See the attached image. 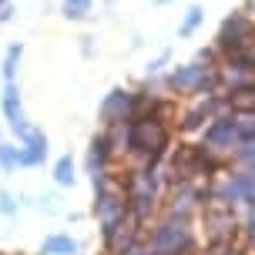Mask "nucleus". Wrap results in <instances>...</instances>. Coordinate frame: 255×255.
<instances>
[{
    "label": "nucleus",
    "instance_id": "1",
    "mask_svg": "<svg viewBox=\"0 0 255 255\" xmlns=\"http://www.w3.org/2000/svg\"><path fill=\"white\" fill-rule=\"evenodd\" d=\"M165 88L171 94H191V98H202V94H212L218 88V67L205 61H191V64H178L171 67L165 77Z\"/></svg>",
    "mask_w": 255,
    "mask_h": 255
},
{
    "label": "nucleus",
    "instance_id": "2",
    "mask_svg": "<svg viewBox=\"0 0 255 255\" xmlns=\"http://www.w3.org/2000/svg\"><path fill=\"white\" fill-rule=\"evenodd\" d=\"M252 40H255V24H252V17H249L245 10H235L232 17H225V24H222V30H218L215 51L222 54V61H225V57H232V54L245 51Z\"/></svg>",
    "mask_w": 255,
    "mask_h": 255
},
{
    "label": "nucleus",
    "instance_id": "3",
    "mask_svg": "<svg viewBox=\"0 0 255 255\" xmlns=\"http://www.w3.org/2000/svg\"><path fill=\"white\" fill-rule=\"evenodd\" d=\"M138 111V91H128V88H115L104 94L101 101V121L104 128L108 125H128Z\"/></svg>",
    "mask_w": 255,
    "mask_h": 255
},
{
    "label": "nucleus",
    "instance_id": "4",
    "mask_svg": "<svg viewBox=\"0 0 255 255\" xmlns=\"http://www.w3.org/2000/svg\"><path fill=\"white\" fill-rule=\"evenodd\" d=\"M202 138H205V148H212V151H235V144L242 141L239 138V121H235V115L225 111V115L212 118L205 125Z\"/></svg>",
    "mask_w": 255,
    "mask_h": 255
},
{
    "label": "nucleus",
    "instance_id": "5",
    "mask_svg": "<svg viewBox=\"0 0 255 255\" xmlns=\"http://www.w3.org/2000/svg\"><path fill=\"white\" fill-rule=\"evenodd\" d=\"M0 111H3V121L10 125V131L17 138H24L27 131H30V125H27V118H24V104H20L17 81L13 84H3V91H0Z\"/></svg>",
    "mask_w": 255,
    "mask_h": 255
},
{
    "label": "nucleus",
    "instance_id": "6",
    "mask_svg": "<svg viewBox=\"0 0 255 255\" xmlns=\"http://www.w3.org/2000/svg\"><path fill=\"white\" fill-rule=\"evenodd\" d=\"M20 141V168H37L44 158H47V134L37 131V128H30Z\"/></svg>",
    "mask_w": 255,
    "mask_h": 255
},
{
    "label": "nucleus",
    "instance_id": "7",
    "mask_svg": "<svg viewBox=\"0 0 255 255\" xmlns=\"http://www.w3.org/2000/svg\"><path fill=\"white\" fill-rule=\"evenodd\" d=\"M115 154H118V148L111 144L108 131L94 134V138H91V148H88V171H91V175L108 171V165H111V158H115Z\"/></svg>",
    "mask_w": 255,
    "mask_h": 255
},
{
    "label": "nucleus",
    "instance_id": "8",
    "mask_svg": "<svg viewBox=\"0 0 255 255\" xmlns=\"http://www.w3.org/2000/svg\"><path fill=\"white\" fill-rule=\"evenodd\" d=\"M181 242H185V229L175 225V222H168V225H161L154 232V249L158 252H178Z\"/></svg>",
    "mask_w": 255,
    "mask_h": 255
},
{
    "label": "nucleus",
    "instance_id": "9",
    "mask_svg": "<svg viewBox=\"0 0 255 255\" xmlns=\"http://www.w3.org/2000/svg\"><path fill=\"white\" fill-rule=\"evenodd\" d=\"M229 111L235 115H255V88H242L229 94Z\"/></svg>",
    "mask_w": 255,
    "mask_h": 255
},
{
    "label": "nucleus",
    "instance_id": "10",
    "mask_svg": "<svg viewBox=\"0 0 255 255\" xmlns=\"http://www.w3.org/2000/svg\"><path fill=\"white\" fill-rule=\"evenodd\" d=\"M74 252H77V242L71 235H51L40 245V255H74Z\"/></svg>",
    "mask_w": 255,
    "mask_h": 255
},
{
    "label": "nucleus",
    "instance_id": "11",
    "mask_svg": "<svg viewBox=\"0 0 255 255\" xmlns=\"http://www.w3.org/2000/svg\"><path fill=\"white\" fill-rule=\"evenodd\" d=\"M20 54H24V47H20V44H10V47H7V54H3V64H0L3 84H13V77H17V64H20Z\"/></svg>",
    "mask_w": 255,
    "mask_h": 255
},
{
    "label": "nucleus",
    "instance_id": "12",
    "mask_svg": "<svg viewBox=\"0 0 255 255\" xmlns=\"http://www.w3.org/2000/svg\"><path fill=\"white\" fill-rule=\"evenodd\" d=\"M54 181L64 185V188L74 185V158H71V154H61V158L54 161Z\"/></svg>",
    "mask_w": 255,
    "mask_h": 255
},
{
    "label": "nucleus",
    "instance_id": "13",
    "mask_svg": "<svg viewBox=\"0 0 255 255\" xmlns=\"http://www.w3.org/2000/svg\"><path fill=\"white\" fill-rule=\"evenodd\" d=\"M205 20V10L195 3V7H188V13H185V20H181V27H178V37H191L195 30H198V24Z\"/></svg>",
    "mask_w": 255,
    "mask_h": 255
},
{
    "label": "nucleus",
    "instance_id": "14",
    "mask_svg": "<svg viewBox=\"0 0 255 255\" xmlns=\"http://www.w3.org/2000/svg\"><path fill=\"white\" fill-rule=\"evenodd\" d=\"M17 165H20V144L0 141V168H3V171H13Z\"/></svg>",
    "mask_w": 255,
    "mask_h": 255
},
{
    "label": "nucleus",
    "instance_id": "15",
    "mask_svg": "<svg viewBox=\"0 0 255 255\" xmlns=\"http://www.w3.org/2000/svg\"><path fill=\"white\" fill-rule=\"evenodd\" d=\"M61 10L67 20H81V17H88L91 13V0H64Z\"/></svg>",
    "mask_w": 255,
    "mask_h": 255
},
{
    "label": "nucleus",
    "instance_id": "16",
    "mask_svg": "<svg viewBox=\"0 0 255 255\" xmlns=\"http://www.w3.org/2000/svg\"><path fill=\"white\" fill-rule=\"evenodd\" d=\"M235 158H239L242 165L255 168V138H245V141H239V144H235Z\"/></svg>",
    "mask_w": 255,
    "mask_h": 255
},
{
    "label": "nucleus",
    "instance_id": "17",
    "mask_svg": "<svg viewBox=\"0 0 255 255\" xmlns=\"http://www.w3.org/2000/svg\"><path fill=\"white\" fill-rule=\"evenodd\" d=\"M0 212H3V215H13V212H17V202H13L10 191H0Z\"/></svg>",
    "mask_w": 255,
    "mask_h": 255
},
{
    "label": "nucleus",
    "instance_id": "18",
    "mask_svg": "<svg viewBox=\"0 0 255 255\" xmlns=\"http://www.w3.org/2000/svg\"><path fill=\"white\" fill-rule=\"evenodd\" d=\"M10 17H13V7H10V3H3V7H0V24H7Z\"/></svg>",
    "mask_w": 255,
    "mask_h": 255
},
{
    "label": "nucleus",
    "instance_id": "19",
    "mask_svg": "<svg viewBox=\"0 0 255 255\" xmlns=\"http://www.w3.org/2000/svg\"><path fill=\"white\" fill-rule=\"evenodd\" d=\"M131 255H134V252H131Z\"/></svg>",
    "mask_w": 255,
    "mask_h": 255
}]
</instances>
